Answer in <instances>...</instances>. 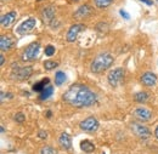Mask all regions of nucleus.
<instances>
[{"instance_id": "nucleus-31", "label": "nucleus", "mask_w": 158, "mask_h": 154, "mask_svg": "<svg viewBox=\"0 0 158 154\" xmlns=\"http://www.w3.org/2000/svg\"><path fill=\"white\" fill-rule=\"evenodd\" d=\"M155 136H156V138L158 140V126L156 128V130H155Z\"/></svg>"}, {"instance_id": "nucleus-9", "label": "nucleus", "mask_w": 158, "mask_h": 154, "mask_svg": "<svg viewBox=\"0 0 158 154\" xmlns=\"http://www.w3.org/2000/svg\"><path fill=\"white\" fill-rule=\"evenodd\" d=\"M35 24H37V21H35V19L28 18V19H26L24 22H22L16 30H17V33H19V34H24V33H27V32L32 30V29L35 27Z\"/></svg>"}, {"instance_id": "nucleus-29", "label": "nucleus", "mask_w": 158, "mask_h": 154, "mask_svg": "<svg viewBox=\"0 0 158 154\" xmlns=\"http://www.w3.org/2000/svg\"><path fill=\"white\" fill-rule=\"evenodd\" d=\"M140 1H142L143 4H146V5H148V6L153 5V1H152V0H140Z\"/></svg>"}, {"instance_id": "nucleus-26", "label": "nucleus", "mask_w": 158, "mask_h": 154, "mask_svg": "<svg viewBox=\"0 0 158 154\" xmlns=\"http://www.w3.org/2000/svg\"><path fill=\"white\" fill-rule=\"evenodd\" d=\"M14 119H15V121H17V123H23V121L26 120V116H24L23 113H17Z\"/></svg>"}, {"instance_id": "nucleus-18", "label": "nucleus", "mask_w": 158, "mask_h": 154, "mask_svg": "<svg viewBox=\"0 0 158 154\" xmlns=\"http://www.w3.org/2000/svg\"><path fill=\"white\" fill-rule=\"evenodd\" d=\"M80 148H81V151L85 152V153H91V152L95 151L94 143L90 142V141H88V140H84V141L80 142Z\"/></svg>"}, {"instance_id": "nucleus-15", "label": "nucleus", "mask_w": 158, "mask_h": 154, "mask_svg": "<svg viewBox=\"0 0 158 154\" xmlns=\"http://www.w3.org/2000/svg\"><path fill=\"white\" fill-rule=\"evenodd\" d=\"M59 143H60V146H61L63 149H66V151L71 149V147H72V140H71L69 135L66 134V132H62V134H61V136H60V138H59Z\"/></svg>"}, {"instance_id": "nucleus-2", "label": "nucleus", "mask_w": 158, "mask_h": 154, "mask_svg": "<svg viewBox=\"0 0 158 154\" xmlns=\"http://www.w3.org/2000/svg\"><path fill=\"white\" fill-rule=\"evenodd\" d=\"M112 63H113L112 55H110L108 52H103L96 56V58L91 62L90 69L93 73H102L103 71L108 69L112 66Z\"/></svg>"}, {"instance_id": "nucleus-3", "label": "nucleus", "mask_w": 158, "mask_h": 154, "mask_svg": "<svg viewBox=\"0 0 158 154\" xmlns=\"http://www.w3.org/2000/svg\"><path fill=\"white\" fill-rule=\"evenodd\" d=\"M39 50H40V43L34 41V43L29 44L26 47V50H24V52L22 55V59L23 61H34L37 58V56H38V54H39Z\"/></svg>"}, {"instance_id": "nucleus-24", "label": "nucleus", "mask_w": 158, "mask_h": 154, "mask_svg": "<svg viewBox=\"0 0 158 154\" xmlns=\"http://www.w3.org/2000/svg\"><path fill=\"white\" fill-rule=\"evenodd\" d=\"M40 154H56V152H55V149H54L52 147L45 146V147H43V148L40 149Z\"/></svg>"}, {"instance_id": "nucleus-36", "label": "nucleus", "mask_w": 158, "mask_h": 154, "mask_svg": "<svg viewBox=\"0 0 158 154\" xmlns=\"http://www.w3.org/2000/svg\"><path fill=\"white\" fill-rule=\"evenodd\" d=\"M39 1H40V0H39Z\"/></svg>"}, {"instance_id": "nucleus-6", "label": "nucleus", "mask_w": 158, "mask_h": 154, "mask_svg": "<svg viewBox=\"0 0 158 154\" xmlns=\"http://www.w3.org/2000/svg\"><path fill=\"white\" fill-rule=\"evenodd\" d=\"M131 131L142 140H147V138L151 137V131L146 126H143L142 124H139V123H133L131 124Z\"/></svg>"}, {"instance_id": "nucleus-11", "label": "nucleus", "mask_w": 158, "mask_h": 154, "mask_svg": "<svg viewBox=\"0 0 158 154\" xmlns=\"http://www.w3.org/2000/svg\"><path fill=\"white\" fill-rule=\"evenodd\" d=\"M16 17H17L16 11H10V12H7L6 15L1 16L0 23H1V26H2V27L7 28V27H10V26L16 21Z\"/></svg>"}, {"instance_id": "nucleus-30", "label": "nucleus", "mask_w": 158, "mask_h": 154, "mask_svg": "<svg viewBox=\"0 0 158 154\" xmlns=\"http://www.w3.org/2000/svg\"><path fill=\"white\" fill-rule=\"evenodd\" d=\"M4 62H5V57L1 55V56H0V64L2 66V64H4Z\"/></svg>"}, {"instance_id": "nucleus-19", "label": "nucleus", "mask_w": 158, "mask_h": 154, "mask_svg": "<svg viewBox=\"0 0 158 154\" xmlns=\"http://www.w3.org/2000/svg\"><path fill=\"white\" fill-rule=\"evenodd\" d=\"M54 94V87L51 86V85H48L41 92H40L39 95V99H41V101H44V99H48L49 97L51 96Z\"/></svg>"}, {"instance_id": "nucleus-1", "label": "nucleus", "mask_w": 158, "mask_h": 154, "mask_svg": "<svg viewBox=\"0 0 158 154\" xmlns=\"http://www.w3.org/2000/svg\"><path fill=\"white\" fill-rule=\"evenodd\" d=\"M62 99L76 108H83L93 106L96 102V95L84 85H73L62 95Z\"/></svg>"}, {"instance_id": "nucleus-32", "label": "nucleus", "mask_w": 158, "mask_h": 154, "mask_svg": "<svg viewBox=\"0 0 158 154\" xmlns=\"http://www.w3.org/2000/svg\"><path fill=\"white\" fill-rule=\"evenodd\" d=\"M51 116H52V114H51V112H50V111H49V112H48V113H46V116H48V118H51Z\"/></svg>"}, {"instance_id": "nucleus-28", "label": "nucleus", "mask_w": 158, "mask_h": 154, "mask_svg": "<svg viewBox=\"0 0 158 154\" xmlns=\"http://www.w3.org/2000/svg\"><path fill=\"white\" fill-rule=\"evenodd\" d=\"M38 137H39V138H43V140H44V138H46V137H48V132H46V131H43V130H41V131H39V132H38Z\"/></svg>"}, {"instance_id": "nucleus-10", "label": "nucleus", "mask_w": 158, "mask_h": 154, "mask_svg": "<svg viewBox=\"0 0 158 154\" xmlns=\"http://www.w3.org/2000/svg\"><path fill=\"white\" fill-rule=\"evenodd\" d=\"M133 114H134V116H135L138 120L142 121V123L148 121V120L152 118V113H151L148 109H146V108H136Z\"/></svg>"}, {"instance_id": "nucleus-8", "label": "nucleus", "mask_w": 158, "mask_h": 154, "mask_svg": "<svg viewBox=\"0 0 158 154\" xmlns=\"http://www.w3.org/2000/svg\"><path fill=\"white\" fill-rule=\"evenodd\" d=\"M84 29H85V26H84V24H74V26H72V27L69 28L67 35H66L67 41H68V43L76 41L77 38H78L79 33H80L81 30H84Z\"/></svg>"}, {"instance_id": "nucleus-5", "label": "nucleus", "mask_w": 158, "mask_h": 154, "mask_svg": "<svg viewBox=\"0 0 158 154\" xmlns=\"http://www.w3.org/2000/svg\"><path fill=\"white\" fill-rule=\"evenodd\" d=\"M124 69L123 68H116V69H113V71H111L110 73H108V83H110V85L111 86H117L119 83L124 79Z\"/></svg>"}, {"instance_id": "nucleus-27", "label": "nucleus", "mask_w": 158, "mask_h": 154, "mask_svg": "<svg viewBox=\"0 0 158 154\" xmlns=\"http://www.w3.org/2000/svg\"><path fill=\"white\" fill-rule=\"evenodd\" d=\"M119 14H120V16H122L123 18H125V19L130 18V15H129V14H128L125 10H120V11H119Z\"/></svg>"}, {"instance_id": "nucleus-34", "label": "nucleus", "mask_w": 158, "mask_h": 154, "mask_svg": "<svg viewBox=\"0 0 158 154\" xmlns=\"http://www.w3.org/2000/svg\"><path fill=\"white\" fill-rule=\"evenodd\" d=\"M2 1H4V0H2Z\"/></svg>"}, {"instance_id": "nucleus-13", "label": "nucleus", "mask_w": 158, "mask_h": 154, "mask_svg": "<svg viewBox=\"0 0 158 154\" xmlns=\"http://www.w3.org/2000/svg\"><path fill=\"white\" fill-rule=\"evenodd\" d=\"M91 14H93L91 6H89V5H83V6H80L78 10L76 11L74 17L79 19H83V18H85V17H88V16H90Z\"/></svg>"}, {"instance_id": "nucleus-25", "label": "nucleus", "mask_w": 158, "mask_h": 154, "mask_svg": "<svg viewBox=\"0 0 158 154\" xmlns=\"http://www.w3.org/2000/svg\"><path fill=\"white\" fill-rule=\"evenodd\" d=\"M54 54H55V47H54L52 45H48V46L45 47V55L49 56V57H51Z\"/></svg>"}, {"instance_id": "nucleus-4", "label": "nucleus", "mask_w": 158, "mask_h": 154, "mask_svg": "<svg viewBox=\"0 0 158 154\" xmlns=\"http://www.w3.org/2000/svg\"><path fill=\"white\" fill-rule=\"evenodd\" d=\"M79 128L83 130V131H86V132H94L99 129V121L94 116H89L86 118L85 120H83L80 124H79Z\"/></svg>"}, {"instance_id": "nucleus-7", "label": "nucleus", "mask_w": 158, "mask_h": 154, "mask_svg": "<svg viewBox=\"0 0 158 154\" xmlns=\"http://www.w3.org/2000/svg\"><path fill=\"white\" fill-rule=\"evenodd\" d=\"M33 73V68L32 67H22V68H19L17 71H14L12 74H11V78L15 79V80H26L32 75Z\"/></svg>"}, {"instance_id": "nucleus-17", "label": "nucleus", "mask_w": 158, "mask_h": 154, "mask_svg": "<svg viewBox=\"0 0 158 154\" xmlns=\"http://www.w3.org/2000/svg\"><path fill=\"white\" fill-rule=\"evenodd\" d=\"M49 83H50V79L49 78H44L43 80H40L38 83H35L34 85H33V91H37V92H41L48 85H49Z\"/></svg>"}, {"instance_id": "nucleus-12", "label": "nucleus", "mask_w": 158, "mask_h": 154, "mask_svg": "<svg viewBox=\"0 0 158 154\" xmlns=\"http://www.w3.org/2000/svg\"><path fill=\"white\" fill-rule=\"evenodd\" d=\"M55 15H56V11H55V9L52 6H49V7L44 9L43 10V14H41V17H43L44 23L50 24L51 21H54V18H55Z\"/></svg>"}, {"instance_id": "nucleus-22", "label": "nucleus", "mask_w": 158, "mask_h": 154, "mask_svg": "<svg viewBox=\"0 0 158 154\" xmlns=\"http://www.w3.org/2000/svg\"><path fill=\"white\" fill-rule=\"evenodd\" d=\"M66 79H67V77H66V74L63 72H57L56 75H55V84L60 86L66 81Z\"/></svg>"}, {"instance_id": "nucleus-14", "label": "nucleus", "mask_w": 158, "mask_h": 154, "mask_svg": "<svg viewBox=\"0 0 158 154\" xmlns=\"http://www.w3.org/2000/svg\"><path fill=\"white\" fill-rule=\"evenodd\" d=\"M141 83L145 86H153L157 83V77H156V74H153L151 72H147L141 77Z\"/></svg>"}, {"instance_id": "nucleus-20", "label": "nucleus", "mask_w": 158, "mask_h": 154, "mask_svg": "<svg viewBox=\"0 0 158 154\" xmlns=\"http://www.w3.org/2000/svg\"><path fill=\"white\" fill-rule=\"evenodd\" d=\"M148 98H150V95L145 91H141V92H138V94L134 95V99L139 103H145V102L148 101Z\"/></svg>"}, {"instance_id": "nucleus-21", "label": "nucleus", "mask_w": 158, "mask_h": 154, "mask_svg": "<svg viewBox=\"0 0 158 154\" xmlns=\"http://www.w3.org/2000/svg\"><path fill=\"white\" fill-rule=\"evenodd\" d=\"M95 1V5L99 7V9H106L108 7L114 0H94Z\"/></svg>"}, {"instance_id": "nucleus-16", "label": "nucleus", "mask_w": 158, "mask_h": 154, "mask_svg": "<svg viewBox=\"0 0 158 154\" xmlns=\"http://www.w3.org/2000/svg\"><path fill=\"white\" fill-rule=\"evenodd\" d=\"M14 45V40L10 37H1L0 38V49L1 51H7Z\"/></svg>"}, {"instance_id": "nucleus-35", "label": "nucleus", "mask_w": 158, "mask_h": 154, "mask_svg": "<svg viewBox=\"0 0 158 154\" xmlns=\"http://www.w3.org/2000/svg\"><path fill=\"white\" fill-rule=\"evenodd\" d=\"M157 1H158V0H157Z\"/></svg>"}, {"instance_id": "nucleus-23", "label": "nucleus", "mask_w": 158, "mask_h": 154, "mask_svg": "<svg viewBox=\"0 0 158 154\" xmlns=\"http://www.w3.org/2000/svg\"><path fill=\"white\" fill-rule=\"evenodd\" d=\"M44 67H45V69H46V71H52V69H55L56 67H59V62H56V61H51V59H48V61H45Z\"/></svg>"}, {"instance_id": "nucleus-33", "label": "nucleus", "mask_w": 158, "mask_h": 154, "mask_svg": "<svg viewBox=\"0 0 158 154\" xmlns=\"http://www.w3.org/2000/svg\"><path fill=\"white\" fill-rule=\"evenodd\" d=\"M0 131H1V132H4V131H5V129H4V126H2V125L0 126Z\"/></svg>"}]
</instances>
